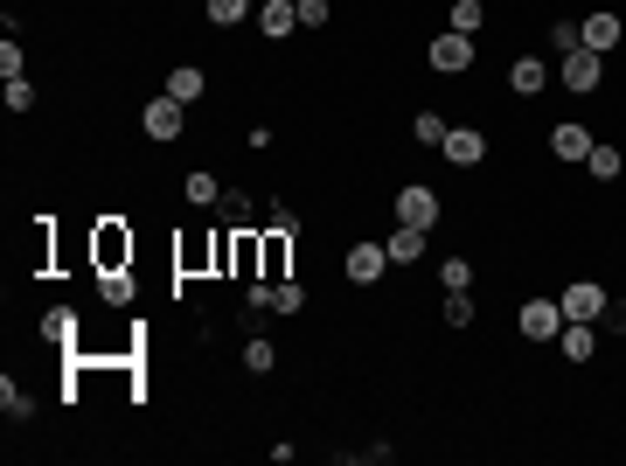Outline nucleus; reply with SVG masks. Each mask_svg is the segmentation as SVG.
<instances>
[{
  "mask_svg": "<svg viewBox=\"0 0 626 466\" xmlns=\"http://www.w3.org/2000/svg\"><path fill=\"white\" fill-rule=\"evenodd\" d=\"M397 223H411V230H432V223H439V188H425V181H404V188H397Z\"/></svg>",
  "mask_w": 626,
  "mask_h": 466,
  "instance_id": "obj_1",
  "label": "nucleus"
},
{
  "mask_svg": "<svg viewBox=\"0 0 626 466\" xmlns=\"http://www.w3.org/2000/svg\"><path fill=\"white\" fill-rule=\"evenodd\" d=\"M557 77H564V91H599V77H606V63H599V49H571L564 63H557Z\"/></svg>",
  "mask_w": 626,
  "mask_h": 466,
  "instance_id": "obj_2",
  "label": "nucleus"
},
{
  "mask_svg": "<svg viewBox=\"0 0 626 466\" xmlns=\"http://www.w3.org/2000/svg\"><path fill=\"white\" fill-rule=\"evenodd\" d=\"M557 307H564V320H599V313H606V286H599V279H571Z\"/></svg>",
  "mask_w": 626,
  "mask_h": 466,
  "instance_id": "obj_3",
  "label": "nucleus"
},
{
  "mask_svg": "<svg viewBox=\"0 0 626 466\" xmlns=\"http://www.w3.org/2000/svg\"><path fill=\"white\" fill-rule=\"evenodd\" d=\"M564 334V307L557 300H529L522 307V341H557Z\"/></svg>",
  "mask_w": 626,
  "mask_h": 466,
  "instance_id": "obj_4",
  "label": "nucleus"
},
{
  "mask_svg": "<svg viewBox=\"0 0 626 466\" xmlns=\"http://www.w3.org/2000/svg\"><path fill=\"white\" fill-rule=\"evenodd\" d=\"M390 272V251L383 244H348V286H376Z\"/></svg>",
  "mask_w": 626,
  "mask_h": 466,
  "instance_id": "obj_5",
  "label": "nucleus"
},
{
  "mask_svg": "<svg viewBox=\"0 0 626 466\" xmlns=\"http://www.w3.org/2000/svg\"><path fill=\"white\" fill-rule=\"evenodd\" d=\"M620 35H626V21H620V14H606V7L578 21V42H585V49H599V56H606V49H620Z\"/></svg>",
  "mask_w": 626,
  "mask_h": 466,
  "instance_id": "obj_6",
  "label": "nucleus"
},
{
  "mask_svg": "<svg viewBox=\"0 0 626 466\" xmlns=\"http://www.w3.org/2000/svg\"><path fill=\"white\" fill-rule=\"evenodd\" d=\"M439 154L453 160V167H480L487 160V133H473V126H446V147Z\"/></svg>",
  "mask_w": 626,
  "mask_h": 466,
  "instance_id": "obj_7",
  "label": "nucleus"
},
{
  "mask_svg": "<svg viewBox=\"0 0 626 466\" xmlns=\"http://www.w3.org/2000/svg\"><path fill=\"white\" fill-rule=\"evenodd\" d=\"M432 70H446V77H460V70H473V35H439L432 42Z\"/></svg>",
  "mask_w": 626,
  "mask_h": 466,
  "instance_id": "obj_8",
  "label": "nucleus"
},
{
  "mask_svg": "<svg viewBox=\"0 0 626 466\" xmlns=\"http://www.w3.org/2000/svg\"><path fill=\"white\" fill-rule=\"evenodd\" d=\"M147 140H181V98L160 91L154 105H147Z\"/></svg>",
  "mask_w": 626,
  "mask_h": 466,
  "instance_id": "obj_9",
  "label": "nucleus"
},
{
  "mask_svg": "<svg viewBox=\"0 0 626 466\" xmlns=\"http://www.w3.org/2000/svg\"><path fill=\"white\" fill-rule=\"evenodd\" d=\"M550 154H557V160H571V167H585V154H592V133H585V126H571V119H564V126H557V133H550Z\"/></svg>",
  "mask_w": 626,
  "mask_h": 466,
  "instance_id": "obj_10",
  "label": "nucleus"
},
{
  "mask_svg": "<svg viewBox=\"0 0 626 466\" xmlns=\"http://www.w3.org/2000/svg\"><path fill=\"white\" fill-rule=\"evenodd\" d=\"M508 84H515L522 98H536V91L550 84V63H543V56H515V63H508Z\"/></svg>",
  "mask_w": 626,
  "mask_h": 466,
  "instance_id": "obj_11",
  "label": "nucleus"
},
{
  "mask_svg": "<svg viewBox=\"0 0 626 466\" xmlns=\"http://www.w3.org/2000/svg\"><path fill=\"white\" fill-rule=\"evenodd\" d=\"M383 251H390V265H418V258H425V230H411V223H397V230L383 237Z\"/></svg>",
  "mask_w": 626,
  "mask_h": 466,
  "instance_id": "obj_12",
  "label": "nucleus"
},
{
  "mask_svg": "<svg viewBox=\"0 0 626 466\" xmlns=\"http://www.w3.org/2000/svg\"><path fill=\"white\" fill-rule=\"evenodd\" d=\"M293 21H300V0H265L258 7V28L279 42V35H293Z\"/></svg>",
  "mask_w": 626,
  "mask_h": 466,
  "instance_id": "obj_13",
  "label": "nucleus"
},
{
  "mask_svg": "<svg viewBox=\"0 0 626 466\" xmlns=\"http://www.w3.org/2000/svg\"><path fill=\"white\" fill-rule=\"evenodd\" d=\"M202 91H209V77H202L195 63H174V70H167V98H181V105H195Z\"/></svg>",
  "mask_w": 626,
  "mask_h": 466,
  "instance_id": "obj_14",
  "label": "nucleus"
},
{
  "mask_svg": "<svg viewBox=\"0 0 626 466\" xmlns=\"http://www.w3.org/2000/svg\"><path fill=\"white\" fill-rule=\"evenodd\" d=\"M557 348H564L571 362H592V348H599V334H592V320H564V334H557Z\"/></svg>",
  "mask_w": 626,
  "mask_h": 466,
  "instance_id": "obj_15",
  "label": "nucleus"
},
{
  "mask_svg": "<svg viewBox=\"0 0 626 466\" xmlns=\"http://www.w3.org/2000/svg\"><path fill=\"white\" fill-rule=\"evenodd\" d=\"M181 195H188V202H202V209H209V202H223V181H216V174H209V167H195V174H188V181H181Z\"/></svg>",
  "mask_w": 626,
  "mask_h": 466,
  "instance_id": "obj_16",
  "label": "nucleus"
},
{
  "mask_svg": "<svg viewBox=\"0 0 626 466\" xmlns=\"http://www.w3.org/2000/svg\"><path fill=\"white\" fill-rule=\"evenodd\" d=\"M620 147H599V140H592V154H585V174H599V181H620Z\"/></svg>",
  "mask_w": 626,
  "mask_h": 466,
  "instance_id": "obj_17",
  "label": "nucleus"
},
{
  "mask_svg": "<svg viewBox=\"0 0 626 466\" xmlns=\"http://www.w3.org/2000/svg\"><path fill=\"white\" fill-rule=\"evenodd\" d=\"M0 411H7V418L21 425V418H35V397H28V390H21V383L7 376V383H0Z\"/></svg>",
  "mask_w": 626,
  "mask_h": 466,
  "instance_id": "obj_18",
  "label": "nucleus"
},
{
  "mask_svg": "<svg viewBox=\"0 0 626 466\" xmlns=\"http://www.w3.org/2000/svg\"><path fill=\"white\" fill-rule=\"evenodd\" d=\"M411 140H418V147H446V119H439V112H418V119H411Z\"/></svg>",
  "mask_w": 626,
  "mask_h": 466,
  "instance_id": "obj_19",
  "label": "nucleus"
},
{
  "mask_svg": "<svg viewBox=\"0 0 626 466\" xmlns=\"http://www.w3.org/2000/svg\"><path fill=\"white\" fill-rule=\"evenodd\" d=\"M480 21H487V7H480V0H453V35H473Z\"/></svg>",
  "mask_w": 626,
  "mask_h": 466,
  "instance_id": "obj_20",
  "label": "nucleus"
},
{
  "mask_svg": "<svg viewBox=\"0 0 626 466\" xmlns=\"http://www.w3.org/2000/svg\"><path fill=\"white\" fill-rule=\"evenodd\" d=\"M272 362H279V348H272V341H265V334H258V341H251V348H244V369H251V376H265V369H272Z\"/></svg>",
  "mask_w": 626,
  "mask_h": 466,
  "instance_id": "obj_21",
  "label": "nucleus"
},
{
  "mask_svg": "<svg viewBox=\"0 0 626 466\" xmlns=\"http://www.w3.org/2000/svg\"><path fill=\"white\" fill-rule=\"evenodd\" d=\"M244 14H251V0H209V21H216V28H237Z\"/></svg>",
  "mask_w": 626,
  "mask_h": 466,
  "instance_id": "obj_22",
  "label": "nucleus"
},
{
  "mask_svg": "<svg viewBox=\"0 0 626 466\" xmlns=\"http://www.w3.org/2000/svg\"><path fill=\"white\" fill-rule=\"evenodd\" d=\"M439 279H446V293H467V286H473V265H467V258H446V265H439Z\"/></svg>",
  "mask_w": 626,
  "mask_h": 466,
  "instance_id": "obj_23",
  "label": "nucleus"
},
{
  "mask_svg": "<svg viewBox=\"0 0 626 466\" xmlns=\"http://www.w3.org/2000/svg\"><path fill=\"white\" fill-rule=\"evenodd\" d=\"M42 334H49V341H70V334H77L70 307H49V313H42Z\"/></svg>",
  "mask_w": 626,
  "mask_h": 466,
  "instance_id": "obj_24",
  "label": "nucleus"
},
{
  "mask_svg": "<svg viewBox=\"0 0 626 466\" xmlns=\"http://www.w3.org/2000/svg\"><path fill=\"white\" fill-rule=\"evenodd\" d=\"M446 327H453V334L473 327V300H467V293H446Z\"/></svg>",
  "mask_w": 626,
  "mask_h": 466,
  "instance_id": "obj_25",
  "label": "nucleus"
},
{
  "mask_svg": "<svg viewBox=\"0 0 626 466\" xmlns=\"http://www.w3.org/2000/svg\"><path fill=\"white\" fill-rule=\"evenodd\" d=\"M272 307H279V313H300V307H307V286H293V279H286V286H272Z\"/></svg>",
  "mask_w": 626,
  "mask_h": 466,
  "instance_id": "obj_26",
  "label": "nucleus"
},
{
  "mask_svg": "<svg viewBox=\"0 0 626 466\" xmlns=\"http://www.w3.org/2000/svg\"><path fill=\"white\" fill-rule=\"evenodd\" d=\"M35 105V84L28 77H7V112H28Z\"/></svg>",
  "mask_w": 626,
  "mask_h": 466,
  "instance_id": "obj_27",
  "label": "nucleus"
},
{
  "mask_svg": "<svg viewBox=\"0 0 626 466\" xmlns=\"http://www.w3.org/2000/svg\"><path fill=\"white\" fill-rule=\"evenodd\" d=\"M21 63H28V56H21V49H14V35H7V49H0V77H21Z\"/></svg>",
  "mask_w": 626,
  "mask_h": 466,
  "instance_id": "obj_28",
  "label": "nucleus"
},
{
  "mask_svg": "<svg viewBox=\"0 0 626 466\" xmlns=\"http://www.w3.org/2000/svg\"><path fill=\"white\" fill-rule=\"evenodd\" d=\"M98 293H105V300H112V307H119V300H126V293H133V279H119V272H105V286H98Z\"/></svg>",
  "mask_w": 626,
  "mask_h": 466,
  "instance_id": "obj_29",
  "label": "nucleus"
},
{
  "mask_svg": "<svg viewBox=\"0 0 626 466\" xmlns=\"http://www.w3.org/2000/svg\"><path fill=\"white\" fill-rule=\"evenodd\" d=\"M300 21H307V28H327V0H300Z\"/></svg>",
  "mask_w": 626,
  "mask_h": 466,
  "instance_id": "obj_30",
  "label": "nucleus"
}]
</instances>
